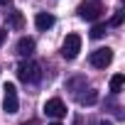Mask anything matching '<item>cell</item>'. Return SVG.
Returning a JSON list of instances; mask_svg holds the SVG:
<instances>
[{
    "instance_id": "1",
    "label": "cell",
    "mask_w": 125,
    "mask_h": 125,
    "mask_svg": "<svg viewBox=\"0 0 125 125\" xmlns=\"http://www.w3.org/2000/svg\"><path fill=\"white\" fill-rule=\"evenodd\" d=\"M17 79L25 81V83H37L42 79V66L37 61H22L17 66Z\"/></svg>"
},
{
    "instance_id": "2",
    "label": "cell",
    "mask_w": 125,
    "mask_h": 125,
    "mask_svg": "<svg viewBox=\"0 0 125 125\" xmlns=\"http://www.w3.org/2000/svg\"><path fill=\"white\" fill-rule=\"evenodd\" d=\"M79 17L81 20H88V22H93V20H98V15L103 12V5L98 3V0H86V3H81L79 5Z\"/></svg>"
},
{
    "instance_id": "3",
    "label": "cell",
    "mask_w": 125,
    "mask_h": 125,
    "mask_svg": "<svg viewBox=\"0 0 125 125\" xmlns=\"http://www.w3.org/2000/svg\"><path fill=\"white\" fill-rule=\"evenodd\" d=\"M79 52H81V37H79L76 32L66 34L64 44H61V56H64V59H76Z\"/></svg>"
},
{
    "instance_id": "4",
    "label": "cell",
    "mask_w": 125,
    "mask_h": 125,
    "mask_svg": "<svg viewBox=\"0 0 125 125\" xmlns=\"http://www.w3.org/2000/svg\"><path fill=\"white\" fill-rule=\"evenodd\" d=\"M5 98H3V108H5V113H10V115H15L17 113V108H20V101H17V88H15V83H5Z\"/></svg>"
},
{
    "instance_id": "5",
    "label": "cell",
    "mask_w": 125,
    "mask_h": 125,
    "mask_svg": "<svg viewBox=\"0 0 125 125\" xmlns=\"http://www.w3.org/2000/svg\"><path fill=\"white\" fill-rule=\"evenodd\" d=\"M44 113H47L49 118L59 120V118L66 115V105H64V101H61V98H49V101L44 103Z\"/></svg>"
},
{
    "instance_id": "6",
    "label": "cell",
    "mask_w": 125,
    "mask_h": 125,
    "mask_svg": "<svg viewBox=\"0 0 125 125\" xmlns=\"http://www.w3.org/2000/svg\"><path fill=\"white\" fill-rule=\"evenodd\" d=\"M110 61H113V49H108V47L96 49V52L91 54V64H93L96 69H105Z\"/></svg>"
},
{
    "instance_id": "7",
    "label": "cell",
    "mask_w": 125,
    "mask_h": 125,
    "mask_svg": "<svg viewBox=\"0 0 125 125\" xmlns=\"http://www.w3.org/2000/svg\"><path fill=\"white\" fill-rule=\"evenodd\" d=\"M15 54H17V56H32V54H34V39H32V37H22V39L15 44Z\"/></svg>"
},
{
    "instance_id": "8",
    "label": "cell",
    "mask_w": 125,
    "mask_h": 125,
    "mask_svg": "<svg viewBox=\"0 0 125 125\" xmlns=\"http://www.w3.org/2000/svg\"><path fill=\"white\" fill-rule=\"evenodd\" d=\"M34 25H37V30H49V27H54V15H49V12H37Z\"/></svg>"
},
{
    "instance_id": "9",
    "label": "cell",
    "mask_w": 125,
    "mask_h": 125,
    "mask_svg": "<svg viewBox=\"0 0 125 125\" xmlns=\"http://www.w3.org/2000/svg\"><path fill=\"white\" fill-rule=\"evenodd\" d=\"M8 27H12V30H22V27H25V15H22L20 10H12L10 17H8Z\"/></svg>"
},
{
    "instance_id": "10",
    "label": "cell",
    "mask_w": 125,
    "mask_h": 125,
    "mask_svg": "<svg viewBox=\"0 0 125 125\" xmlns=\"http://www.w3.org/2000/svg\"><path fill=\"white\" fill-rule=\"evenodd\" d=\"M96 101H98V93H96V91H88V93L79 96V103H81V105H93Z\"/></svg>"
},
{
    "instance_id": "11",
    "label": "cell",
    "mask_w": 125,
    "mask_h": 125,
    "mask_svg": "<svg viewBox=\"0 0 125 125\" xmlns=\"http://www.w3.org/2000/svg\"><path fill=\"white\" fill-rule=\"evenodd\" d=\"M123 83H125V76H123V74H115V76L110 79V91L118 93V91L123 88Z\"/></svg>"
},
{
    "instance_id": "12",
    "label": "cell",
    "mask_w": 125,
    "mask_h": 125,
    "mask_svg": "<svg viewBox=\"0 0 125 125\" xmlns=\"http://www.w3.org/2000/svg\"><path fill=\"white\" fill-rule=\"evenodd\" d=\"M103 34H105V25H93L91 27V37L93 39H101Z\"/></svg>"
},
{
    "instance_id": "13",
    "label": "cell",
    "mask_w": 125,
    "mask_h": 125,
    "mask_svg": "<svg viewBox=\"0 0 125 125\" xmlns=\"http://www.w3.org/2000/svg\"><path fill=\"white\" fill-rule=\"evenodd\" d=\"M110 25H113V27H118V25H123V12H118V15H115V17L110 20Z\"/></svg>"
},
{
    "instance_id": "14",
    "label": "cell",
    "mask_w": 125,
    "mask_h": 125,
    "mask_svg": "<svg viewBox=\"0 0 125 125\" xmlns=\"http://www.w3.org/2000/svg\"><path fill=\"white\" fill-rule=\"evenodd\" d=\"M5 39H8V30H0V47L5 44Z\"/></svg>"
},
{
    "instance_id": "15",
    "label": "cell",
    "mask_w": 125,
    "mask_h": 125,
    "mask_svg": "<svg viewBox=\"0 0 125 125\" xmlns=\"http://www.w3.org/2000/svg\"><path fill=\"white\" fill-rule=\"evenodd\" d=\"M20 125H39L37 120H25V123H20Z\"/></svg>"
},
{
    "instance_id": "16",
    "label": "cell",
    "mask_w": 125,
    "mask_h": 125,
    "mask_svg": "<svg viewBox=\"0 0 125 125\" xmlns=\"http://www.w3.org/2000/svg\"><path fill=\"white\" fill-rule=\"evenodd\" d=\"M96 125H113L110 120H101V123H96Z\"/></svg>"
},
{
    "instance_id": "17",
    "label": "cell",
    "mask_w": 125,
    "mask_h": 125,
    "mask_svg": "<svg viewBox=\"0 0 125 125\" xmlns=\"http://www.w3.org/2000/svg\"><path fill=\"white\" fill-rule=\"evenodd\" d=\"M0 5H10V0H0Z\"/></svg>"
},
{
    "instance_id": "18",
    "label": "cell",
    "mask_w": 125,
    "mask_h": 125,
    "mask_svg": "<svg viewBox=\"0 0 125 125\" xmlns=\"http://www.w3.org/2000/svg\"><path fill=\"white\" fill-rule=\"evenodd\" d=\"M52 125H61V123H59V120H54V123H52Z\"/></svg>"
}]
</instances>
